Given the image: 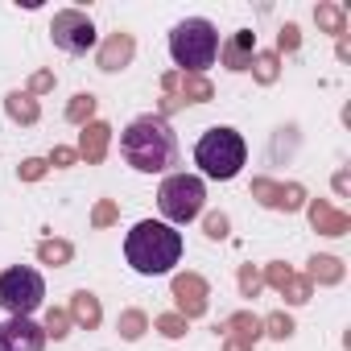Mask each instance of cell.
<instances>
[{"label":"cell","instance_id":"cell-1","mask_svg":"<svg viewBox=\"0 0 351 351\" xmlns=\"http://www.w3.org/2000/svg\"><path fill=\"white\" fill-rule=\"evenodd\" d=\"M120 157L141 173H161L178 161V136L165 116H141L120 132Z\"/></svg>","mask_w":351,"mask_h":351},{"label":"cell","instance_id":"cell-2","mask_svg":"<svg viewBox=\"0 0 351 351\" xmlns=\"http://www.w3.org/2000/svg\"><path fill=\"white\" fill-rule=\"evenodd\" d=\"M124 256L141 277H161L182 261V232L161 219H141L124 240Z\"/></svg>","mask_w":351,"mask_h":351},{"label":"cell","instance_id":"cell-3","mask_svg":"<svg viewBox=\"0 0 351 351\" xmlns=\"http://www.w3.org/2000/svg\"><path fill=\"white\" fill-rule=\"evenodd\" d=\"M169 54H173V62H178L182 75L207 71V66L215 62V54H219V34H215V25H211L207 17H186V21H178V25H173V34H169Z\"/></svg>","mask_w":351,"mask_h":351},{"label":"cell","instance_id":"cell-4","mask_svg":"<svg viewBox=\"0 0 351 351\" xmlns=\"http://www.w3.org/2000/svg\"><path fill=\"white\" fill-rule=\"evenodd\" d=\"M195 161H199V169L207 173V178L228 182V178H236V173L244 169L248 145H244V136L236 128H207L199 136V145H195Z\"/></svg>","mask_w":351,"mask_h":351},{"label":"cell","instance_id":"cell-5","mask_svg":"<svg viewBox=\"0 0 351 351\" xmlns=\"http://www.w3.org/2000/svg\"><path fill=\"white\" fill-rule=\"evenodd\" d=\"M203 203H207V191H203V178H195V173H169L157 191V207L169 219V228L199 219Z\"/></svg>","mask_w":351,"mask_h":351},{"label":"cell","instance_id":"cell-6","mask_svg":"<svg viewBox=\"0 0 351 351\" xmlns=\"http://www.w3.org/2000/svg\"><path fill=\"white\" fill-rule=\"evenodd\" d=\"M46 298V281L38 269H5L0 273V310H9L13 318H29Z\"/></svg>","mask_w":351,"mask_h":351},{"label":"cell","instance_id":"cell-7","mask_svg":"<svg viewBox=\"0 0 351 351\" xmlns=\"http://www.w3.org/2000/svg\"><path fill=\"white\" fill-rule=\"evenodd\" d=\"M50 38H54V46L66 50V54H87V50L95 46V25H91L87 13L62 9V13L54 17V25H50Z\"/></svg>","mask_w":351,"mask_h":351},{"label":"cell","instance_id":"cell-8","mask_svg":"<svg viewBox=\"0 0 351 351\" xmlns=\"http://www.w3.org/2000/svg\"><path fill=\"white\" fill-rule=\"evenodd\" d=\"M46 347V330L34 326L29 318H9L0 326V351H42Z\"/></svg>","mask_w":351,"mask_h":351},{"label":"cell","instance_id":"cell-9","mask_svg":"<svg viewBox=\"0 0 351 351\" xmlns=\"http://www.w3.org/2000/svg\"><path fill=\"white\" fill-rule=\"evenodd\" d=\"M173 293H178V306L186 310V314H203V298H207V285L195 277V273H186V277H178L173 281Z\"/></svg>","mask_w":351,"mask_h":351},{"label":"cell","instance_id":"cell-10","mask_svg":"<svg viewBox=\"0 0 351 351\" xmlns=\"http://www.w3.org/2000/svg\"><path fill=\"white\" fill-rule=\"evenodd\" d=\"M256 195L265 207H281V211H293L302 207V186H273V182H256Z\"/></svg>","mask_w":351,"mask_h":351},{"label":"cell","instance_id":"cell-11","mask_svg":"<svg viewBox=\"0 0 351 351\" xmlns=\"http://www.w3.org/2000/svg\"><path fill=\"white\" fill-rule=\"evenodd\" d=\"M219 54H223L228 71H248V66H252V34L240 29V34L232 38V46H219Z\"/></svg>","mask_w":351,"mask_h":351},{"label":"cell","instance_id":"cell-12","mask_svg":"<svg viewBox=\"0 0 351 351\" xmlns=\"http://www.w3.org/2000/svg\"><path fill=\"white\" fill-rule=\"evenodd\" d=\"M310 223H314L322 236H343V232H347V215L335 211V207H326V203H314V207H310Z\"/></svg>","mask_w":351,"mask_h":351},{"label":"cell","instance_id":"cell-13","mask_svg":"<svg viewBox=\"0 0 351 351\" xmlns=\"http://www.w3.org/2000/svg\"><path fill=\"white\" fill-rule=\"evenodd\" d=\"M128 58H132V38H128V34H116V38L104 46V54H99V71H120Z\"/></svg>","mask_w":351,"mask_h":351},{"label":"cell","instance_id":"cell-14","mask_svg":"<svg viewBox=\"0 0 351 351\" xmlns=\"http://www.w3.org/2000/svg\"><path fill=\"white\" fill-rule=\"evenodd\" d=\"M104 145H108V124H87L83 128V145H79L83 157L87 161H99L104 157Z\"/></svg>","mask_w":351,"mask_h":351},{"label":"cell","instance_id":"cell-15","mask_svg":"<svg viewBox=\"0 0 351 351\" xmlns=\"http://www.w3.org/2000/svg\"><path fill=\"white\" fill-rule=\"evenodd\" d=\"M310 277H314V281H326V285H335V281L343 277V265H339L335 256H314V261H310Z\"/></svg>","mask_w":351,"mask_h":351},{"label":"cell","instance_id":"cell-16","mask_svg":"<svg viewBox=\"0 0 351 351\" xmlns=\"http://www.w3.org/2000/svg\"><path fill=\"white\" fill-rule=\"evenodd\" d=\"M5 108H9V116H13V120H25V124H34V120H38V104H34L29 95H21V91H13Z\"/></svg>","mask_w":351,"mask_h":351},{"label":"cell","instance_id":"cell-17","mask_svg":"<svg viewBox=\"0 0 351 351\" xmlns=\"http://www.w3.org/2000/svg\"><path fill=\"white\" fill-rule=\"evenodd\" d=\"M75 322H83V326L99 322V302L91 293H75Z\"/></svg>","mask_w":351,"mask_h":351},{"label":"cell","instance_id":"cell-18","mask_svg":"<svg viewBox=\"0 0 351 351\" xmlns=\"http://www.w3.org/2000/svg\"><path fill=\"white\" fill-rule=\"evenodd\" d=\"M314 17H318V25H326L330 34H343V25H347V21H343V9H335V5H318Z\"/></svg>","mask_w":351,"mask_h":351},{"label":"cell","instance_id":"cell-19","mask_svg":"<svg viewBox=\"0 0 351 351\" xmlns=\"http://www.w3.org/2000/svg\"><path fill=\"white\" fill-rule=\"evenodd\" d=\"M91 112H95V95H75V104H71V120L75 124H83V120H91Z\"/></svg>","mask_w":351,"mask_h":351},{"label":"cell","instance_id":"cell-20","mask_svg":"<svg viewBox=\"0 0 351 351\" xmlns=\"http://www.w3.org/2000/svg\"><path fill=\"white\" fill-rule=\"evenodd\" d=\"M141 330H145V314L128 310V314L120 318V335H124V339H141Z\"/></svg>","mask_w":351,"mask_h":351},{"label":"cell","instance_id":"cell-21","mask_svg":"<svg viewBox=\"0 0 351 351\" xmlns=\"http://www.w3.org/2000/svg\"><path fill=\"white\" fill-rule=\"evenodd\" d=\"M182 87H186V95H195L199 104H203V99H211V83H203L199 75H182Z\"/></svg>","mask_w":351,"mask_h":351},{"label":"cell","instance_id":"cell-22","mask_svg":"<svg viewBox=\"0 0 351 351\" xmlns=\"http://www.w3.org/2000/svg\"><path fill=\"white\" fill-rule=\"evenodd\" d=\"M157 326H161V335H169V339L186 335V318H178V314H165V318H157Z\"/></svg>","mask_w":351,"mask_h":351},{"label":"cell","instance_id":"cell-23","mask_svg":"<svg viewBox=\"0 0 351 351\" xmlns=\"http://www.w3.org/2000/svg\"><path fill=\"white\" fill-rule=\"evenodd\" d=\"M256 79L261 83H273L277 79V54H261L256 58Z\"/></svg>","mask_w":351,"mask_h":351},{"label":"cell","instance_id":"cell-24","mask_svg":"<svg viewBox=\"0 0 351 351\" xmlns=\"http://www.w3.org/2000/svg\"><path fill=\"white\" fill-rule=\"evenodd\" d=\"M281 289H285V298H289V302H306V298H310V281H298V277H289Z\"/></svg>","mask_w":351,"mask_h":351},{"label":"cell","instance_id":"cell-25","mask_svg":"<svg viewBox=\"0 0 351 351\" xmlns=\"http://www.w3.org/2000/svg\"><path fill=\"white\" fill-rule=\"evenodd\" d=\"M269 335H273V339H289V335H293V322H289L285 314H273V318H269Z\"/></svg>","mask_w":351,"mask_h":351},{"label":"cell","instance_id":"cell-26","mask_svg":"<svg viewBox=\"0 0 351 351\" xmlns=\"http://www.w3.org/2000/svg\"><path fill=\"white\" fill-rule=\"evenodd\" d=\"M46 335H54V339L66 335V314H62V310H50V318H46Z\"/></svg>","mask_w":351,"mask_h":351},{"label":"cell","instance_id":"cell-27","mask_svg":"<svg viewBox=\"0 0 351 351\" xmlns=\"http://www.w3.org/2000/svg\"><path fill=\"white\" fill-rule=\"evenodd\" d=\"M42 261H71V244H42Z\"/></svg>","mask_w":351,"mask_h":351},{"label":"cell","instance_id":"cell-28","mask_svg":"<svg viewBox=\"0 0 351 351\" xmlns=\"http://www.w3.org/2000/svg\"><path fill=\"white\" fill-rule=\"evenodd\" d=\"M207 236H211V240H223V236H228V215H211V219H207Z\"/></svg>","mask_w":351,"mask_h":351},{"label":"cell","instance_id":"cell-29","mask_svg":"<svg viewBox=\"0 0 351 351\" xmlns=\"http://www.w3.org/2000/svg\"><path fill=\"white\" fill-rule=\"evenodd\" d=\"M277 46H281V50H298V25H285L281 38H277Z\"/></svg>","mask_w":351,"mask_h":351},{"label":"cell","instance_id":"cell-30","mask_svg":"<svg viewBox=\"0 0 351 351\" xmlns=\"http://www.w3.org/2000/svg\"><path fill=\"white\" fill-rule=\"evenodd\" d=\"M42 169H46V161H25L21 165V178H42Z\"/></svg>","mask_w":351,"mask_h":351},{"label":"cell","instance_id":"cell-31","mask_svg":"<svg viewBox=\"0 0 351 351\" xmlns=\"http://www.w3.org/2000/svg\"><path fill=\"white\" fill-rule=\"evenodd\" d=\"M54 161H58V165H71V161H75V153H71V149H54Z\"/></svg>","mask_w":351,"mask_h":351},{"label":"cell","instance_id":"cell-32","mask_svg":"<svg viewBox=\"0 0 351 351\" xmlns=\"http://www.w3.org/2000/svg\"><path fill=\"white\" fill-rule=\"evenodd\" d=\"M50 83H54V75H38V79H34V91H46Z\"/></svg>","mask_w":351,"mask_h":351},{"label":"cell","instance_id":"cell-33","mask_svg":"<svg viewBox=\"0 0 351 351\" xmlns=\"http://www.w3.org/2000/svg\"><path fill=\"white\" fill-rule=\"evenodd\" d=\"M256 285H261V277H256V273H244V289H248V293H252V289H256Z\"/></svg>","mask_w":351,"mask_h":351},{"label":"cell","instance_id":"cell-34","mask_svg":"<svg viewBox=\"0 0 351 351\" xmlns=\"http://www.w3.org/2000/svg\"><path fill=\"white\" fill-rule=\"evenodd\" d=\"M228 351H248V343H228Z\"/></svg>","mask_w":351,"mask_h":351}]
</instances>
